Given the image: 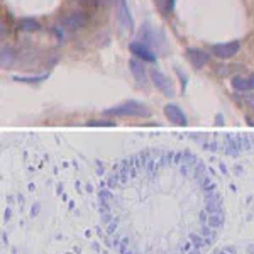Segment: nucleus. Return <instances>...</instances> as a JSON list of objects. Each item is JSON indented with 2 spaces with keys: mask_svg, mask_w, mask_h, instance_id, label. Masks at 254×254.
Segmentation results:
<instances>
[{
  "mask_svg": "<svg viewBox=\"0 0 254 254\" xmlns=\"http://www.w3.org/2000/svg\"><path fill=\"white\" fill-rule=\"evenodd\" d=\"M165 114L166 117L170 119L171 122H175V124H187V117L185 114H183V110L178 107V105H173V104H168L165 107Z\"/></svg>",
  "mask_w": 254,
  "mask_h": 254,
  "instance_id": "nucleus-11",
  "label": "nucleus"
},
{
  "mask_svg": "<svg viewBox=\"0 0 254 254\" xmlns=\"http://www.w3.org/2000/svg\"><path fill=\"white\" fill-rule=\"evenodd\" d=\"M98 220L117 254H208L225 225V208L195 161L139 156L100 187Z\"/></svg>",
  "mask_w": 254,
  "mask_h": 254,
  "instance_id": "nucleus-1",
  "label": "nucleus"
},
{
  "mask_svg": "<svg viewBox=\"0 0 254 254\" xmlns=\"http://www.w3.org/2000/svg\"><path fill=\"white\" fill-rule=\"evenodd\" d=\"M151 80H153L154 87H156L163 95H166V97L175 95V88H173V85H171L170 78H168L166 75H163L159 69H153V71H151Z\"/></svg>",
  "mask_w": 254,
  "mask_h": 254,
  "instance_id": "nucleus-5",
  "label": "nucleus"
},
{
  "mask_svg": "<svg viewBox=\"0 0 254 254\" xmlns=\"http://www.w3.org/2000/svg\"><path fill=\"white\" fill-rule=\"evenodd\" d=\"M129 49H130V53H132V55L141 61H149V63H153V61L156 60V55H154V53L151 51L146 44L139 43V41H136V43H130Z\"/></svg>",
  "mask_w": 254,
  "mask_h": 254,
  "instance_id": "nucleus-9",
  "label": "nucleus"
},
{
  "mask_svg": "<svg viewBox=\"0 0 254 254\" xmlns=\"http://www.w3.org/2000/svg\"><path fill=\"white\" fill-rule=\"evenodd\" d=\"M239 49H241L239 41H231V43L214 44V46H212V55L220 60H229V58H232V56H236Z\"/></svg>",
  "mask_w": 254,
  "mask_h": 254,
  "instance_id": "nucleus-4",
  "label": "nucleus"
},
{
  "mask_svg": "<svg viewBox=\"0 0 254 254\" xmlns=\"http://www.w3.org/2000/svg\"><path fill=\"white\" fill-rule=\"evenodd\" d=\"M154 5L158 7V10L161 12L165 17L171 15V12L175 9V0H154Z\"/></svg>",
  "mask_w": 254,
  "mask_h": 254,
  "instance_id": "nucleus-13",
  "label": "nucleus"
},
{
  "mask_svg": "<svg viewBox=\"0 0 254 254\" xmlns=\"http://www.w3.org/2000/svg\"><path fill=\"white\" fill-rule=\"evenodd\" d=\"M129 66H130V71H132L134 78L141 87H146L147 85V71H146V66L141 60H130L129 61Z\"/></svg>",
  "mask_w": 254,
  "mask_h": 254,
  "instance_id": "nucleus-10",
  "label": "nucleus"
},
{
  "mask_svg": "<svg viewBox=\"0 0 254 254\" xmlns=\"http://www.w3.org/2000/svg\"><path fill=\"white\" fill-rule=\"evenodd\" d=\"M232 87L239 92H249V90H254V73L248 76H236L232 78Z\"/></svg>",
  "mask_w": 254,
  "mask_h": 254,
  "instance_id": "nucleus-12",
  "label": "nucleus"
},
{
  "mask_svg": "<svg viewBox=\"0 0 254 254\" xmlns=\"http://www.w3.org/2000/svg\"><path fill=\"white\" fill-rule=\"evenodd\" d=\"M105 114H109V116H136V117H142V116H149V109L146 107V105L139 104V102H126V104L119 105V107H114L107 110Z\"/></svg>",
  "mask_w": 254,
  "mask_h": 254,
  "instance_id": "nucleus-2",
  "label": "nucleus"
},
{
  "mask_svg": "<svg viewBox=\"0 0 254 254\" xmlns=\"http://www.w3.org/2000/svg\"><path fill=\"white\" fill-rule=\"evenodd\" d=\"M117 20H119V26L122 27V31H132L134 29V22L132 17H130V12L129 7H127L126 0H119L117 3Z\"/></svg>",
  "mask_w": 254,
  "mask_h": 254,
  "instance_id": "nucleus-7",
  "label": "nucleus"
},
{
  "mask_svg": "<svg viewBox=\"0 0 254 254\" xmlns=\"http://www.w3.org/2000/svg\"><path fill=\"white\" fill-rule=\"evenodd\" d=\"M14 51L10 48H2V56H0V61H2V68H10L12 63H14Z\"/></svg>",
  "mask_w": 254,
  "mask_h": 254,
  "instance_id": "nucleus-14",
  "label": "nucleus"
},
{
  "mask_svg": "<svg viewBox=\"0 0 254 254\" xmlns=\"http://www.w3.org/2000/svg\"><path fill=\"white\" fill-rule=\"evenodd\" d=\"M88 22V15L83 14V12H73V14L66 15L63 20H61V26L64 29H69V31H76V29H81L85 27Z\"/></svg>",
  "mask_w": 254,
  "mask_h": 254,
  "instance_id": "nucleus-6",
  "label": "nucleus"
},
{
  "mask_svg": "<svg viewBox=\"0 0 254 254\" xmlns=\"http://www.w3.org/2000/svg\"><path fill=\"white\" fill-rule=\"evenodd\" d=\"M187 60L190 61V64L193 68H202L205 66L210 60V55H207L205 51L202 49H196V48H188L187 49Z\"/></svg>",
  "mask_w": 254,
  "mask_h": 254,
  "instance_id": "nucleus-8",
  "label": "nucleus"
},
{
  "mask_svg": "<svg viewBox=\"0 0 254 254\" xmlns=\"http://www.w3.org/2000/svg\"><path fill=\"white\" fill-rule=\"evenodd\" d=\"M208 254H254V243H232L219 246Z\"/></svg>",
  "mask_w": 254,
  "mask_h": 254,
  "instance_id": "nucleus-3",
  "label": "nucleus"
},
{
  "mask_svg": "<svg viewBox=\"0 0 254 254\" xmlns=\"http://www.w3.org/2000/svg\"><path fill=\"white\" fill-rule=\"evenodd\" d=\"M39 22L34 19H20V29L22 31H27V32H32V31H38L39 29Z\"/></svg>",
  "mask_w": 254,
  "mask_h": 254,
  "instance_id": "nucleus-15",
  "label": "nucleus"
}]
</instances>
